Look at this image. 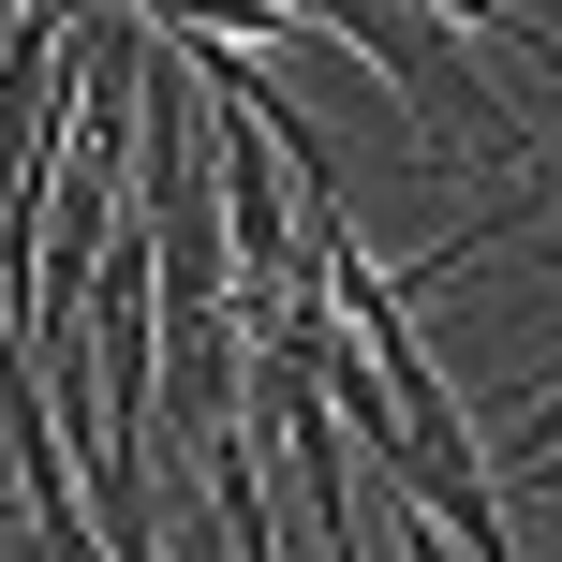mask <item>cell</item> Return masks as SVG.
<instances>
[{"instance_id":"obj_1","label":"cell","mask_w":562,"mask_h":562,"mask_svg":"<svg viewBox=\"0 0 562 562\" xmlns=\"http://www.w3.org/2000/svg\"><path fill=\"white\" fill-rule=\"evenodd\" d=\"M518 488H562V459H518Z\"/></svg>"}]
</instances>
